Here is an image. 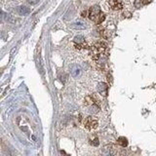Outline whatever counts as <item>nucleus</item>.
I'll use <instances>...</instances> for the list:
<instances>
[{
	"mask_svg": "<svg viewBox=\"0 0 156 156\" xmlns=\"http://www.w3.org/2000/svg\"><path fill=\"white\" fill-rule=\"evenodd\" d=\"M107 49V44L105 42H97L92 46V58L93 60L98 61L101 58V56L105 53Z\"/></svg>",
	"mask_w": 156,
	"mask_h": 156,
	"instance_id": "obj_1",
	"label": "nucleus"
},
{
	"mask_svg": "<svg viewBox=\"0 0 156 156\" xmlns=\"http://www.w3.org/2000/svg\"><path fill=\"white\" fill-rule=\"evenodd\" d=\"M83 125H84V128L87 129L88 131H93L98 128V126H99V121H98L96 117L89 116V117H86L84 119Z\"/></svg>",
	"mask_w": 156,
	"mask_h": 156,
	"instance_id": "obj_2",
	"label": "nucleus"
},
{
	"mask_svg": "<svg viewBox=\"0 0 156 156\" xmlns=\"http://www.w3.org/2000/svg\"><path fill=\"white\" fill-rule=\"evenodd\" d=\"M101 8L99 6H97V5H95V6H92L89 9V12H88V17H89V19L91 20V21L96 22L97 19L99 18V16L101 15Z\"/></svg>",
	"mask_w": 156,
	"mask_h": 156,
	"instance_id": "obj_3",
	"label": "nucleus"
},
{
	"mask_svg": "<svg viewBox=\"0 0 156 156\" xmlns=\"http://www.w3.org/2000/svg\"><path fill=\"white\" fill-rule=\"evenodd\" d=\"M74 43H75V47L78 49H81V48H86L87 47V44L85 43L84 40V37L79 35V36H75L74 38Z\"/></svg>",
	"mask_w": 156,
	"mask_h": 156,
	"instance_id": "obj_4",
	"label": "nucleus"
},
{
	"mask_svg": "<svg viewBox=\"0 0 156 156\" xmlns=\"http://www.w3.org/2000/svg\"><path fill=\"white\" fill-rule=\"evenodd\" d=\"M98 91H99L101 95L106 97L107 94H108V85L106 83H100L99 86H98Z\"/></svg>",
	"mask_w": 156,
	"mask_h": 156,
	"instance_id": "obj_5",
	"label": "nucleus"
},
{
	"mask_svg": "<svg viewBox=\"0 0 156 156\" xmlns=\"http://www.w3.org/2000/svg\"><path fill=\"white\" fill-rule=\"evenodd\" d=\"M109 6L112 10H121L123 8V4L118 0H111V1H109Z\"/></svg>",
	"mask_w": 156,
	"mask_h": 156,
	"instance_id": "obj_6",
	"label": "nucleus"
},
{
	"mask_svg": "<svg viewBox=\"0 0 156 156\" xmlns=\"http://www.w3.org/2000/svg\"><path fill=\"white\" fill-rule=\"evenodd\" d=\"M70 72H71V74H72L73 77L77 78L81 73V68L78 66H76V65H72L70 66Z\"/></svg>",
	"mask_w": 156,
	"mask_h": 156,
	"instance_id": "obj_7",
	"label": "nucleus"
},
{
	"mask_svg": "<svg viewBox=\"0 0 156 156\" xmlns=\"http://www.w3.org/2000/svg\"><path fill=\"white\" fill-rule=\"evenodd\" d=\"M70 27L72 28H75V29H85L86 28V23L81 22V21H77L75 23H73Z\"/></svg>",
	"mask_w": 156,
	"mask_h": 156,
	"instance_id": "obj_8",
	"label": "nucleus"
},
{
	"mask_svg": "<svg viewBox=\"0 0 156 156\" xmlns=\"http://www.w3.org/2000/svg\"><path fill=\"white\" fill-rule=\"evenodd\" d=\"M29 12H30V9L27 6H21L18 8V13L21 15V16H26V15L29 14Z\"/></svg>",
	"mask_w": 156,
	"mask_h": 156,
	"instance_id": "obj_9",
	"label": "nucleus"
},
{
	"mask_svg": "<svg viewBox=\"0 0 156 156\" xmlns=\"http://www.w3.org/2000/svg\"><path fill=\"white\" fill-rule=\"evenodd\" d=\"M97 104V100L94 97L92 96H88L85 99V105H95Z\"/></svg>",
	"mask_w": 156,
	"mask_h": 156,
	"instance_id": "obj_10",
	"label": "nucleus"
},
{
	"mask_svg": "<svg viewBox=\"0 0 156 156\" xmlns=\"http://www.w3.org/2000/svg\"><path fill=\"white\" fill-rule=\"evenodd\" d=\"M117 144H118L122 147H126L128 145V140L125 138V136H120V138L117 140Z\"/></svg>",
	"mask_w": 156,
	"mask_h": 156,
	"instance_id": "obj_11",
	"label": "nucleus"
},
{
	"mask_svg": "<svg viewBox=\"0 0 156 156\" xmlns=\"http://www.w3.org/2000/svg\"><path fill=\"white\" fill-rule=\"evenodd\" d=\"M105 20V15L104 14V13H101V15L99 16V18L97 19V21L95 22L97 24H100V23H101L102 22H104Z\"/></svg>",
	"mask_w": 156,
	"mask_h": 156,
	"instance_id": "obj_12",
	"label": "nucleus"
},
{
	"mask_svg": "<svg viewBox=\"0 0 156 156\" xmlns=\"http://www.w3.org/2000/svg\"><path fill=\"white\" fill-rule=\"evenodd\" d=\"M135 6L136 8H140L144 6V3H143V0H136L135 1Z\"/></svg>",
	"mask_w": 156,
	"mask_h": 156,
	"instance_id": "obj_13",
	"label": "nucleus"
},
{
	"mask_svg": "<svg viewBox=\"0 0 156 156\" xmlns=\"http://www.w3.org/2000/svg\"><path fill=\"white\" fill-rule=\"evenodd\" d=\"M92 144L94 145V146H98V145H99V140H98L97 138H95L94 140H93V141H92Z\"/></svg>",
	"mask_w": 156,
	"mask_h": 156,
	"instance_id": "obj_14",
	"label": "nucleus"
},
{
	"mask_svg": "<svg viewBox=\"0 0 156 156\" xmlns=\"http://www.w3.org/2000/svg\"><path fill=\"white\" fill-rule=\"evenodd\" d=\"M27 2L31 5H35L39 2V0H27Z\"/></svg>",
	"mask_w": 156,
	"mask_h": 156,
	"instance_id": "obj_15",
	"label": "nucleus"
},
{
	"mask_svg": "<svg viewBox=\"0 0 156 156\" xmlns=\"http://www.w3.org/2000/svg\"><path fill=\"white\" fill-rule=\"evenodd\" d=\"M152 0H143V3H144V5H146V4H149Z\"/></svg>",
	"mask_w": 156,
	"mask_h": 156,
	"instance_id": "obj_16",
	"label": "nucleus"
}]
</instances>
